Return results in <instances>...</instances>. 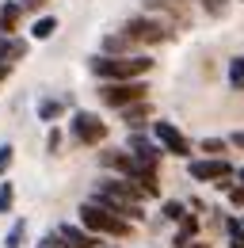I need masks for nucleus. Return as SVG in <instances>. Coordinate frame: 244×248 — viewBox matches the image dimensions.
<instances>
[{"instance_id": "obj_1", "label": "nucleus", "mask_w": 244, "mask_h": 248, "mask_svg": "<svg viewBox=\"0 0 244 248\" xmlns=\"http://www.w3.org/2000/svg\"><path fill=\"white\" fill-rule=\"evenodd\" d=\"M141 187L134 184V180H103V184L95 187V199L92 202H99V206H107V210H115L122 217H134V221H141L145 210H141Z\"/></svg>"}, {"instance_id": "obj_2", "label": "nucleus", "mask_w": 244, "mask_h": 248, "mask_svg": "<svg viewBox=\"0 0 244 248\" xmlns=\"http://www.w3.org/2000/svg\"><path fill=\"white\" fill-rule=\"evenodd\" d=\"M152 69V58H130V54H99L92 58V73L103 80H137Z\"/></svg>"}, {"instance_id": "obj_3", "label": "nucleus", "mask_w": 244, "mask_h": 248, "mask_svg": "<svg viewBox=\"0 0 244 248\" xmlns=\"http://www.w3.org/2000/svg\"><path fill=\"white\" fill-rule=\"evenodd\" d=\"M80 225L92 229V233H103V237H126L130 233V221L115 210H107V206H99V202H84L80 206Z\"/></svg>"}, {"instance_id": "obj_4", "label": "nucleus", "mask_w": 244, "mask_h": 248, "mask_svg": "<svg viewBox=\"0 0 244 248\" xmlns=\"http://www.w3.org/2000/svg\"><path fill=\"white\" fill-rule=\"evenodd\" d=\"M145 84H141V77L137 80H107L103 88H99V99L107 103V107H130V103H141L145 99Z\"/></svg>"}, {"instance_id": "obj_5", "label": "nucleus", "mask_w": 244, "mask_h": 248, "mask_svg": "<svg viewBox=\"0 0 244 248\" xmlns=\"http://www.w3.org/2000/svg\"><path fill=\"white\" fill-rule=\"evenodd\" d=\"M73 134H76V141H84V145H99V141L107 138V123H103L99 115H92V111H76V115H73Z\"/></svg>"}, {"instance_id": "obj_6", "label": "nucleus", "mask_w": 244, "mask_h": 248, "mask_svg": "<svg viewBox=\"0 0 244 248\" xmlns=\"http://www.w3.org/2000/svg\"><path fill=\"white\" fill-rule=\"evenodd\" d=\"M152 138L160 141V149H164V153H172V156H187V153H191V141H187L172 123H164V119H160V123H152Z\"/></svg>"}, {"instance_id": "obj_7", "label": "nucleus", "mask_w": 244, "mask_h": 248, "mask_svg": "<svg viewBox=\"0 0 244 248\" xmlns=\"http://www.w3.org/2000/svg\"><path fill=\"white\" fill-rule=\"evenodd\" d=\"M122 31L130 34L134 42H149V46H152V42H164V38H168V27H164V23H156V19H145V16L130 19Z\"/></svg>"}, {"instance_id": "obj_8", "label": "nucleus", "mask_w": 244, "mask_h": 248, "mask_svg": "<svg viewBox=\"0 0 244 248\" xmlns=\"http://www.w3.org/2000/svg\"><path fill=\"white\" fill-rule=\"evenodd\" d=\"M191 176L195 180H217V187L233 176V164L225 156H214V160H191Z\"/></svg>"}, {"instance_id": "obj_9", "label": "nucleus", "mask_w": 244, "mask_h": 248, "mask_svg": "<svg viewBox=\"0 0 244 248\" xmlns=\"http://www.w3.org/2000/svg\"><path fill=\"white\" fill-rule=\"evenodd\" d=\"M130 153H134V160H137V164H145V168H156V164H160V153H164V149H160V141L152 145L149 138L134 134V138H130Z\"/></svg>"}, {"instance_id": "obj_10", "label": "nucleus", "mask_w": 244, "mask_h": 248, "mask_svg": "<svg viewBox=\"0 0 244 248\" xmlns=\"http://www.w3.org/2000/svg\"><path fill=\"white\" fill-rule=\"evenodd\" d=\"M58 237L65 241V248H95V237H92V229H88V233H80L76 225H61Z\"/></svg>"}, {"instance_id": "obj_11", "label": "nucleus", "mask_w": 244, "mask_h": 248, "mask_svg": "<svg viewBox=\"0 0 244 248\" xmlns=\"http://www.w3.org/2000/svg\"><path fill=\"white\" fill-rule=\"evenodd\" d=\"M27 54V42L23 38H12V34H0V62H15Z\"/></svg>"}, {"instance_id": "obj_12", "label": "nucleus", "mask_w": 244, "mask_h": 248, "mask_svg": "<svg viewBox=\"0 0 244 248\" xmlns=\"http://www.w3.org/2000/svg\"><path fill=\"white\" fill-rule=\"evenodd\" d=\"M19 12H23V4H4L0 8V31H15V19H19Z\"/></svg>"}, {"instance_id": "obj_13", "label": "nucleus", "mask_w": 244, "mask_h": 248, "mask_svg": "<svg viewBox=\"0 0 244 248\" xmlns=\"http://www.w3.org/2000/svg\"><path fill=\"white\" fill-rule=\"evenodd\" d=\"M130 46H134V38H130L126 31H122V34H107V38H103V50H107V54H122V50H130Z\"/></svg>"}, {"instance_id": "obj_14", "label": "nucleus", "mask_w": 244, "mask_h": 248, "mask_svg": "<svg viewBox=\"0 0 244 248\" xmlns=\"http://www.w3.org/2000/svg\"><path fill=\"white\" fill-rule=\"evenodd\" d=\"M195 233H198V221H195L191 214H183V225H180V233H176V245L187 248V241H191Z\"/></svg>"}, {"instance_id": "obj_15", "label": "nucleus", "mask_w": 244, "mask_h": 248, "mask_svg": "<svg viewBox=\"0 0 244 248\" xmlns=\"http://www.w3.org/2000/svg\"><path fill=\"white\" fill-rule=\"evenodd\" d=\"M23 233H27V221L19 217V221L8 229V237H4V248H23Z\"/></svg>"}, {"instance_id": "obj_16", "label": "nucleus", "mask_w": 244, "mask_h": 248, "mask_svg": "<svg viewBox=\"0 0 244 248\" xmlns=\"http://www.w3.org/2000/svg\"><path fill=\"white\" fill-rule=\"evenodd\" d=\"M54 31H58V19H54V16H42V19H34V27H30L34 38H50Z\"/></svg>"}, {"instance_id": "obj_17", "label": "nucleus", "mask_w": 244, "mask_h": 248, "mask_svg": "<svg viewBox=\"0 0 244 248\" xmlns=\"http://www.w3.org/2000/svg\"><path fill=\"white\" fill-rule=\"evenodd\" d=\"M229 84H233L237 92H244V58H233V62H229Z\"/></svg>"}, {"instance_id": "obj_18", "label": "nucleus", "mask_w": 244, "mask_h": 248, "mask_svg": "<svg viewBox=\"0 0 244 248\" xmlns=\"http://www.w3.org/2000/svg\"><path fill=\"white\" fill-rule=\"evenodd\" d=\"M225 229H229V248H244V221H225Z\"/></svg>"}, {"instance_id": "obj_19", "label": "nucleus", "mask_w": 244, "mask_h": 248, "mask_svg": "<svg viewBox=\"0 0 244 248\" xmlns=\"http://www.w3.org/2000/svg\"><path fill=\"white\" fill-rule=\"evenodd\" d=\"M58 115H61V103H58V99H42V103H38V119H46V123H54Z\"/></svg>"}, {"instance_id": "obj_20", "label": "nucleus", "mask_w": 244, "mask_h": 248, "mask_svg": "<svg viewBox=\"0 0 244 248\" xmlns=\"http://www.w3.org/2000/svg\"><path fill=\"white\" fill-rule=\"evenodd\" d=\"M12 202H15V191H12V184H0V214H8V210H12Z\"/></svg>"}, {"instance_id": "obj_21", "label": "nucleus", "mask_w": 244, "mask_h": 248, "mask_svg": "<svg viewBox=\"0 0 244 248\" xmlns=\"http://www.w3.org/2000/svg\"><path fill=\"white\" fill-rule=\"evenodd\" d=\"M164 217H172V221H183V202H164Z\"/></svg>"}, {"instance_id": "obj_22", "label": "nucleus", "mask_w": 244, "mask_h": 248, "mask_svg": "<svg viewBox=\"0 0 244 248\" xmlns=\"http://www.w3.org/2000/svg\"><path fill=\"white\" fill-rule=\"evenodd\" d=\"M12 153H15L12 145H0V176L8 172V164H12Z\"/></svg>"}, {"instance_id": "obj_23", "label": "nucleus", "mask_w": 244, "mask_h": 248, "mask_svg": "<svg viewBox=\"0 0 244 248\" xmlns=\"http://www.w3.org/2000/svg\"><path fill=\"white\" fill-rule=\"evenodd\" d=\"M202 149H206V153H225V141H217V138H206V141H202Z\"/></svg>"}, {"instance_id": "obj_24", "label": "nucleus", "mask_w": 244, "mask_h": 248, "mask_svg": "<svg viewBox=\"0 0 244 248\" xmlns=\"http://www.w3.org/2000/svg\"><path fill=\"white\" fill-rule=\"evenodd\" d=\"M229 202H233V206H241V210H244V184L229 191Z\"/></svg>"}, {"instance_id": "obj_25", "label": "nucleus", "mask_w": 244, "mask_h": 248, "mask_svg": "<svg viewBox=\"0 0 244 248\" xmlns=\"http://www.w3.org/2000/svg\"><path fill=\"white\" fill-rule=\"evenodd\" d=\"M46 145H50V153H54V149L61 145V134H58V130H50V138H46Z\"/></svg>"}, {"instance_id": "obj_26", "label": "nucleus", "mask_w": 244, "mask_h": 248, "mask_svg": "<svg viewBox=\"0 0 244 248\" xmlns=\"http://www.w3.org/2000/svg\"><path fill=\"white\" fill-rule=\"evenodd\" d=\"M221 4H225V0H206V8H210V12H221Z\"/></svg>"}, {"instance_id": "obj_27", "label": "nucleus", "mask_w": 244, "mask_h": 248, "mask_svg": "<svg viewBox=\"0 0 244 248\" xmlns=\"http://www.w3.org/2000/svg\"><path fill=\"white\" fill-rule=\"evenodd\" d=\"M233 145H241V149H244V130H237V134H233Z\"/></svg>"}, {"instance_id": "obj_28", "label": "nucleus", "mask_w": 244, "mask_h": 248, "mask_svg": "<svg viewBox=\"0 0 244 248\" xmlns=\"http://www.w3.org/2000/svg\"><path fill=\"white\" fill-rule=\"evenodd\" d=\"M23 8H42V0H19Z\"/></svg>"}, {"instance_id": "obj_29", "label": "nucleus", "mask_w": 244, "mask_h": 248, "mask_svg": "<svg viewBox=\"0 0 244 248\" xmlns=\"http://www.w3.org/2000/svg\"><path fill=\"white\" fill-rule=\"evenodd\" d=\"M4 77H8V62H0V80H4Z\"/></svg>"}, {"instance_id": "obj_30", "label": "nucleus", "mask_w": 244, "mask_h": 248, "mask_svg": "<svg viewBox=\"0 0 244 248\" xmlns=\"http://www.w3.org/2000/svg\"><path fill=\"white\" fill-rule=\"evenodd\" d=\"M237 176H241V184H244V168H241V172H237Z\"/></svg>"}, {"instance_id": "obj_31", "label": "nucleus", "mask_w": 244, "mask_h": 248, "mask_svg": "<svg viewBox=\"0 0 244 248\" xmlns=\"http://www.w3.org/2000/svg\"><path fill=\"white\" fill-rule=\"evenodd\" d=\"M42 248H50V245H42Z\"/></svg>"}, {"instance_id": "obj_32", "label": "nucleus", "mask_w": 244, "mask_h": 248, "mask_svg": "<svg viewBox=\"0 0 244 248\" xmlns=\"http://www.w3.org/2000/svg\"><path fill=\"white\" fill-rule=\"evenodd\" d=\"M241 221H244V217H241Z\"/></svg>"}]
</instances>
